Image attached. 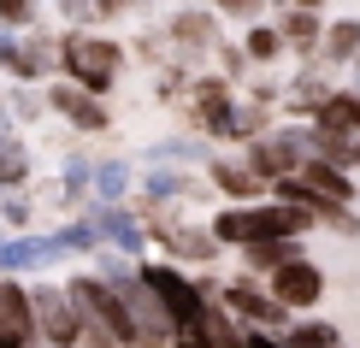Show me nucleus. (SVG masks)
<instances>
[{"instance_id":"0eeeda50","label":"nucleus","mask_w":360,"mask_h":348,"mask_svg":"<svg viewBox=\"0 0 360 348\" xmlns=\"http://www.w3.org/2000/svg\"><path fill=\"white\" fill-rule=\"evenodd\" d=\"M148 283H154V295H160V307H166V319L184 330V325H201V313H207V295L195 290L189 278H177L172 266H148L142 271Z\"/></svg>"},{"instance_id":"b1692460","label":"nucleus","mask_w":360,"mask_h":348,"mask_svg":"<svg viewBox=\"0 0 360 348\" xmlns=\"http://www.w3.org/2000/svg\"><path fill=\"white\" fill-rule=\"evenodd\" d=\"M160 242H166V248H177V254H213L219 236H195V231H172V224H160Z\"/></svg>"},{"instance_id":"4c0bfd02","label":"nucleus","mask_w":360,"mask_h":348,"mask_svg":"<svg viewBox=\"0 0 360 348\" xmlns=\"http://www.w3.org/2000/svg\"><path fill=\"white\" fill-rule=\"evenodd\" d=\"M354 165H360V136H354Z\"/></svg>"},{"instance_id":"20e7f679","label":"nucleus","mask_w":360,"mask_h":348,"mask_svg":"<svg viewBox=\"0 0 360 348\" xmlns=\"http://www.w3.org/2000/svg\"><path fill=\"white\" fill-rule=\"evenodd\" d=\"M71 301H77V307H83L101 330H107L112 342H136V348H142V325L130 319L124 295H118L112 283H101V278H77V283H71Z\"/></svg>"},{"instance_id":"cd10ccee","label":"nucleus","mask_w":360,"mask_h":348,"mask_svg":"<svg viewBox=\"0 0 360 348\" xmlns=\"http://www.w3.org/2000/svg\"><path fill=\"white\" fill-rule=\"evenodd\" d=\"M30 18H36V0H0V24L6 30H24Z\"/></svg>"},{"instance_id":"4be33fe9","label":"nucleus","mask_w":360,"mask_h":348,"mask_svg":"<svg viewBox=\"0 0 360 348\" xmlns=\"http://www.w3.org/2000/svg\"><path fill=\"white\" fill-rule=\"evenodd\" d=\"M89 224H95L101 236H112L118 248H142V231H136V219H130V213H112V207H101Z\"/></svg>"},{"instance_id":"e433bc0d","label":"nucleus","mask_w":360,"mask_h":348,"mask_svg":"<svg viewBox=\"0 0 360 348\" xmlns=\"http://www.w3.org/2000/svg\"><path fill=\"white\" fill-rule=\"evenodd\" d=\"M295 6H313V12H319V6H325V0H295Z\"/></svg>"},{"instance_id":"c85d7f7f","label":"nucleus","mask_w":360,"mask_h":348,"mask_svg":"<svg viewBox=\"0 0 360 348\" xmlns=\"http://www.w3.org/2000/svg\"><path fill=\"white\" fill-rule=\"evenodd\" d=\"M177 189H189L184 172H154V177H148V195H154V201H160V195H177Z\"/></svg>"},{"instance_id":"58836bf2","label":"nucleus","mask_w":360,"mask_h":348,"mask_svg":"<svg viewBox=\"0 0 360 348\" xmlns=\"http://www.w3.org/2000/svg\"><path fill=\"white\" fill-rule=\"evenodd\" d=\"M278 6H295V0H278Z\"/></svg>"},{"instance_id":"aec40b11","label":"nucleus","mask_w":360,"mask_h":348,"mask_svg":"<svg viewBox=\"0 0 360 348\" xmlns=\"http://www.w3.org/2000/svg\"><path fill=\"white\" fill-rule=\"evenodd\" d=\"M213 183H219L224 195H236V201H254V195H260V183H266V177H254V172H248V160H243V165L219 160V165H213Z\"/></svg>"},{"instance_id":"a878e982","label":"nucleus","mask_w":360,"mask_h":348,"mask_svg":"<svg viewBox=\"0 0 360 348\" xmlns=\"http://www.w3.org/2000/svg\"><path fill=\"white\" fill-rule=\"evenodd\" d=\"M124 183H130V165H95V189L107 195V201H118V195H124Z\"/></svg>"},{"instance_id":"f8f14e48","label":"nucleus","mask_w":360,"mask_h":348,"mask_svg":"<svg viewBox=\"0 0 360 348\" xmlns=\"http://www.w3.org/2000/svg\"><path fill=\"white\" fill-rule=\"evenodd\" d=\"M166 36H172L184 53H201V48L213 53V48H219V18H213L207 6H184V12L172 18V30H166Z\"/></svg>"},{"instance_id":"473e14b6","label":"nucleus","mask_w":360,"mask_h":348,"mask_svg":"<svg viewBox=\"0 0 360 348\" xmlns=\"http://www.w3.org/2000/svg\"><path fill=\"white\" fill-rule=\"evenodd\" d=\"M83 183H89V165H83V160H71V165H65V195H77Z\"/></svg>"},{"instance_id":"7ed1b4c3","label":"nucleus","mask_w":360,"mask_h":348,"mask_svg":"<svg viewBox=\"0 0 360 348\" xmlns=\"http://www.w3.org/2000/svg\"><path fill=\"white\" fill-rule=\"evenodd\" d=\"M107 283L118 295H124V307H130V319L142 325V348H166L172 337V319H166V307H160V295H154V283L142 278V271H130L124 260H107Z\"/></svg>"},{"instance_id":"2f4dec72","label":"nucleus","mask_w":360,"mask_h":348,"mask_svg":"<svg viewBox=\"0 0 360 348\" xmlns=\"http://www.w3.org/2000/svg\"><path fill=\"white\" fill-rule=\"evenodd\" d=\"M59 12L77 18V24H89V18H95V0H59Z\"/></svg>"},{"instance_id":"dca6fc26","label":"nucleus","mask_w":360,"mask_h":348,"mask_svg":"<svg viewBox=\"0 0 360 348\" xmlns=\"http://www.w3.org/2000/svg\"><path fill=\"white\" fill-rule=\"evenodd\" d=\"M59 65V41H48V36H24L18 48H12V77L18 83H36V77H48V71Z\"/></svg>"},{"instance_id":"5701e85b","label":"nucleus","mask_w":360,"mask_h":348,"mask_svg":"<svg viewBox=\"0 0 360 348\" xmlns=\"http://www.w3.org/2000/svg\"><path fill=\"white\" fill-rule=\"evenodd\" d=\"M24 177H30V160H24V148L12 142V136H0V183H6V189H18Z\"/></svg>"},{"instance_id":"4468645a","label":"nucleus","mask_w":360,"mask_h":348,"mask_svg":"<svg viewBox=\"0 0 360 348\" xmlns=\"http://www.w3.org/2000/svg\"><path fill=\"white\" fill-rule=\"evenodd\" d=\"M313 130L360 136V89H331V95H325V107L313 112Z\"/></svg>"},{"instance_id":"c756f323","label":"nucleus","mask_w":360,"mask_h":348,"mask_svg":"<svg viewBox=\"0 0 360 348\" xmlns=\"http://www.w3.org/2000/svg\"><path fill=\"white\" fill-rule=\"evenodd\" d=\"M213 6H219V12H231V18H243V24H254L266 0H213Z\"/></svg>"},{"instance_id":"393cba45","label":"nucleus","mask_w":360,"mask_h":348,"mask_svg":"<svg viewBox=\"0 0 360 348\" xmlns=\"http://www.w3.org/2000/svg\"><path fill=\"white\" fill-rule=\"evenodd\" d=\"M290 348H337V330L331 325H290Z\"/></svg>"},{"instance_id":"6e6552de","label":"nucleus","mask_w":360,"mask_h":348,"mask_svg":"<svg viewBox=\"0 0 360 348\" xmlns=\"http://www.w3.org/2000/svg\"><path fill=\"white\" fill-rule=\"evenodd\" d=\"M272 295L283 301V307H313V301L325 295V278H319V266H307V260H290V266H278L272 271Z\"/></svg>"},{"instance_id":"bb28decb","label":"nucleus","mask_w":360,"mask_h":348,"mask_svg":"<svg viewBox=\"0 0 360 348\" xmlns=\"http://www.w3.org/2000/svg\"><path fill=\"white\" fill-rule=\"evenodd\" d=\"M201 325H207V337H213L219 348H243V330L224 319V313H213V307H207V313H201Z\"/></svg>"},{"instance_id":"9b49d317","label":"nucleus","mask_w":360,"mask_h":348,"mask_svg":"<svg viewBox=\"0 0 360 348\" xmlns=\"http://www.w3.org/2000/svg\"><path fill=\"white\" fill-rule=\"evenodd\" d=\"M48 107L53 112H65L77 130H107V107H101V95H89V89H65V83H53L48 89Z\"/></svg>"},{"instance_id":"f704fd0d","label":"nucleus","mask_w":360,"mask_h":348,"mask_svg":"<svg viewBox=\"0 0 360 348\" xmlns=\"http://www.w3.org/2000/svg\"><path fill=\"white\" fill-rule=\"evenodd\" d=\"M243 348H290V342H272L266 330H248V337H243Z\"/></svg>"},{"instance_id":"a211bd4d","label":"nucleus","mask_w":360,"mask_h":348,"mask_svg":"<svg viewBox=\"0 0 360 348\" xmlns=\"http://www.w3.org/2000/svg\"><path fill=\"white\" fill-rule=\"evenodd\" d=\"M354 53H360V18L325 24V41H319V59H325V65H349Z\"/></svg>"},{"instance_id":"39448f33","label":"nucleus","mask_w":360,"mask_h":348,"mask_svg":"<svg viewBox=\"0 0 360 348\" xmlns=\"http://www.w3.org/2000/svg\"><path fill=\"white\" fill-rule=\"evenodd\" d=\"M30 313H36V330H41L53 348H71V342L83 337V307L71 301V290H59V283L30 290Z\"/></svg>"},{"instance_id":"2eb2a0df","label":"nucleus","mask_w":360,"mask_h":348,"mask_svg":"<svg viewBox=\"0 0 360 348\" xmlns=\"http://www.w3.org/2000/svg\"><path fill=\"white\" fill-rule=\"evenodd\" d=\"M278 30H283V48H290V53H302V59H319L325 24H319V12H313V6H290Z\"/></svg>"},{"instance_id":"f03ea898","label":"nucleus","mask_w":360,"mask_h":348,"mask_svg":"<svg viewBox=\"0 0 360 348\" xmlns=\"http://www.w3.org/2000/svg\"><path fill=\"white\" fill-rule=\"evenodd\" d=\"M59 65H65L71 83H83L89 95H107L118 65H124V53H118L112 36H89V30H65L59 36Z\"/></svg>"},{"instance_id":"72a5a7b5","label":"nucleus","mask_w":360,"mask_h":348,"mask_svg":"<svg viewBox=\"0 0 360 348\" xmlns=\"http://www.w3.org/2000/svg\"><path fill=\"white\" fill-rule=\"evenodd\" d=\"M12 107H18L24 118H36V112H41V95H30V89L18 83V95H12Z\"/></svg>"},{"instance_id":"f3484780","label":"nucleus","mask_w":360,"mask_h":348,"mask_svg":"<svg viewBox=\"0 0 360 348\" xmlns=\"http://www.w3.org/2000/svg\"><path fill=\"white\" fill-rule=\"evenodd\" d=\"M59 254H65V242H59V236H41V242L18 236V242H0V271H36V266L59 260Z\"/></svg>"},{"instance_id":"6ab92c4d","label":"nucleus","mask_w":360,"mask_h":348,"mask_svg":"<svg viewBox=\"0 0 360 348\" xmlns=\"http://www.w3.org/2000/svg\"><path fill=\"white\" fill-rule=\"evenodd\" d=\"M290 260H302V242H295V236L248 242V266H254V271H278V266H290Z\"/></svg>"},{"instance_id":"c9c22d12","label":"nucleus","mask_w":360,"mask_h":348,"mask_svg":"<svg viewBox=\"0 0 360 348\" xmlns=\"http://www.w3.org/2000/svg\"><path fill=\"white\" fill-rule=\"evenodd\" d=\"M12 48H18V41H12L6 30H0V65H12Z\"/></svg>"},{"instance_id":"7c9ffc66","label":"nucleus","mask_w":360,"mask_h":348,"mask_svg":"<svg viewBox=\"0 0 360 348\" xmlns=\"http://www.w3.org/2000/svg\"><path fill=\"white\" fill-rule=\"evenodd\" d=\"M95 224H71V231H59V242H65V248H95Z\"/></svg>"},{"instance_id":"ddd939ff","label":"nucleus","mask_w":360,"mask_h":348,"mask_svg":"<svg viewBox=\"0 0 360 348\" xmlns=\"http://www.w3.org/2000/svg\"><path fill=\"white\" fill-rule=\"evenodd\" d=\"M295 177H302V183H307L313 195H325V201H342V207L354 201V177L342 172V165L319 160V154H307V160H302V172H295Z\"/></svg>"},{"instance_id":"9d476101","label":"nucleus","mask_w":360,"mask_h":348,"mask_svg":"<svg viewBox=\"0 0 360 348\" xmlns=\"http://www.w3.org/2000/svg\"><path fill=\"white\" fill-rule=\"evenodd\" d=\"M224 307L231 313H243V319H254V325H295L290 319V307H283L278 295H266V290H254V283H231V290H224Z\"/></svg>"},{"instance_id":"412c9836","label":"nucleus","mask_w":360,"mask_h":348,"mask_svg":"<svg viewBox=\"0 0 360 348\" xmlns=\"http://www.w3.org/2000/svg\"><path fill=\"white\" fill-rule=\"evenodd\" d=\"M243 53L254 59V65H272V59L283 53V30H272V24L254 18V24H248V36H243Z\"/></svg>"},{"instance_id":"423d86ee","label":"nucleus","mask_w":360,"mask_h":348,"mask_svg":"<svg viewBox=\"0 0 360 348\" xmlns=\"http://www.w3.org/2000/svg\"><path fill=\"white\" fill-rule=\"evenodd\" d=\"M302 160H307V130H266L248 142V172L266 177V183L302 172Z\"/></svg>"},{"instance_id":"1a4fd4ad","label":"nucleus","mask_w":360,"mask_h":348,"mask_svg":"<svg viewBox=\"0 0 360 348\" xmlns=\"http://www.w3.org/2000/svg\"><path fill=\"white\" fill-rule=\"evenodd\" d=\"M30 330H36L30 295L12 278H0V348H30Z\"/></svg>"},{"instance_id":"f257e3e1","label":"nucleus","mask_w":360,"mask_h":348,"mask_svg":"<svg viewBox=\"0 0 360 348\" xmlns=\"http://www.w3.org/2000/svg\"><path fill=\"white\" fill-rule=\"evenodd\" d=\"M307 224H319V219H313L307 207H295V201H278V207H224V213L213 219V236L248 248V242H266V236H302Z\"/></svg>"}]
</instances>
